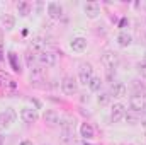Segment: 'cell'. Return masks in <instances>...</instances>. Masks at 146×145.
I'll return each mask as SVG.
<instances>
[{
  "instance_id": "83f0119b",
  "label": "cell",
  "mask_w": 146,
  "mask_h": 145,
  "mask_svg": "<svg viewBox=\"0 0 146 145\" xmlns=\"http://www.w3.org/2000/svg\"><path fill=\"white\" fill-rule=\"evenodd\" d=\"M19 145H34V144H33V140H22Z\"/></svg>"
},
{
  "instance_id": "8992f818",
  "label": "cell",
  "mask_w": 146,
  "mask_h": 145,
  "mask_svg": "<svg viewBox=\"0 0 146 145\" xmlns=\"http://www.w3.org/2000/svg\"><path fill=\"white\" fill-rule=\"evenodd\" d=\"M14 121H15V113L12 108H7L0 113V130H7Z\"/></svg>"
},
{
  "instance_id": "ffe728a7",
  "label": "cell",
  "mask_w": 146,
  "mask_h": 145,
  "mask_svg": "<svg viewBox=\"0 0 146 145\" xmlns=\"http://www.w3.org/2000/svg\"><path fill=\"white\" fill-rule=\"evenodd\" d=\"M44 80V72H42V68H31V82H42Z\"/></svg>"
},
{
  "instance_id": "7a4b0ae2",
  "label": "cell",
  "mask_w": 146,
  "mask_h": 145,
  "mask_svg": "<svg viewBox=\"0 0 146 145\" xmlns=\"http://www.w3.org/2000/svg\"><path fill=\"white\" fill-rule=\"evenodd\" d=\"M129 106H131L133 111H136V113L145 111L146 109V94H143V92H136V94H133L131 99H129Z\"/></svg>"
},
{
  "instance_id": "f1b7e54d",
  "label": "cell",
  "mask_w": 146,
  "mask_h": 145,
  "mask_svg": "<svg viewBox=\"0 0 146 145\" xmlns=\"http://www.w3.org/2000/svg\"><path fill=\"white\" fill-rule=\"evenodd\" d=\"M0 145H2V138H0Z\"/></svg>"
},
{
  "instance_id": "4fadbf2b",
  "label": "cell",
  "mask_w": 146,
  "mask_h": 145,
  "mask_svg": "<svg viewBox=\"0 0 146 145\" xmlns=\"http://www.w3.org/2000/svg\"><path fill=\"white\" fill-rule=\"evenodd\" d=\"M70 48H72L75 53H83L87 50V39L85 38H73L72 43H70Z\"/></svg>"
},
{
  "instance_id": "ba28073f",
  "label": "cell",
  "mask_w": 146,
  "mask_h": 145,
  "mask_svg": "<svg viewBox=\"0 0 146 145\" xmlns=\"http://www.w3.org/2000/svg\"><path fill=\"white\" fill-rule=\"evenodd\" d=\"M124 114H126L124 104L115 103V104L112 106V109H110V123H119V121L124 118Z\"/></svg>"
},
{
  "instance_id": "44dd1931",
  "label": "cell",
  "mask_w": 146,
  "mask_h": 145,
  "mask_svg": "<svg viewBox=\"0 0 146 145\" xmlns=\"http://www.w3.org/2000/svg\"><path fill=\"white\" fill-rule=\"evenodd\" d=\"M100 87H102V79L100 77H92V80H90V84H88V89L92 91V92H99L100 91Z\"/></svg>"
},
{
  "instance_id": "4316f807",
  "label": "cell",
  "mask_w": 146,
  "mask_h": 145,
  "mask_svg": "<svg viewBox=\"0 0 146 145\" xmlns=\"http://www.w3.org/2000/svg\"><path fill=\"white\" fill-rule=\"evenodd\" d=\"M138 72H139L146 79V58L141 62V63H138Z\"/></svg>"
},
{
  "instance_id": "3957f363",
  "label": "cell",
  "mask_w": 146,
  "mask_h": 145,
  "mask_svg": "<svg viewBox=\"0 0 146 145\" xmlns=\"http://www.w3.org/2000/svg\"><path fill=\"white\" fill-rule=\"evenodd\" d=\"M102 63L107 70H115V67L119 65V55L115 51H110V50L104 51L102 53Z\"/></svg>"
},
{
  "instance_id": "52a82bcc",
  "label": "cell",
  "mask_w": 146,
  "mask_h": 145,
  "mask_svg": "<svg viewBox=\"0 0 146 145\" xmlns=\"http://www.w3.org/2000/svg\"><path fill=\"white\" fill-rule=\"evenodd\" d=\"M109 94H110V97H117V99L126 97V94H127V87H126L122 82H112V84H110Z\"/></svg>"
},
{
  "instance_id": "cb8c5ba5",
  "label": "cell",
  "mask_w": 146,
  "mask_h": 145,
  "mask_svg": "<svg viewBox=\"0 0 146 145\" xmlns=\"http://www.w3.org/2000/svg\"><path fill=\"white\" fill-rule=\"evenodd\" d=\"M61 144L63 145H72L73 144V133L61 130Z\"/></svg>"
},
{
  "instance_id": "8fae6325",
  "label": "cell",
  "mask_w": 146,
  "mask_h": 145,
  "mask_svg": "<svg viewBox=\"0 0 146 145\" xmlns=\"http://www.w3.org/2000/svg\"><path fill=\"white\" fill-rule=\"evenodd\" d=\"M46 10H48V15L51 19H60L63 15V7L58 3V2H49L46 5Z\"/></svg>"
},
{
  "instance_id": "2e32d148",
  "label": "cell",
  "mask_w": 146,
  "mask_h": 145,
  "mask_svg": "<svg viewBox=\"0 0 146 145\" xmlns=\"http://www.w3.org/2000/svg\"><path fill=\"white\" fill-rule=\"evenodd\" d=\"M115 41H117V44L121 48H127L133 43V38H131V34H127V33H119L117 38H115Z\"/></svg>"
},
{
  "instance_id": "5bb4252c",
  "label": "cell",
  "mask_w": 146,
  "mask_h": 145,
  "mask_svg": "<svg viewBox=\"0 0 146 145\" xmlns=\"http://www.w3.org/2000/svg\"><path fill=\"white\" fill-rule=\"evenodd\" d=\"M80 135L85 140H92L95 137V130H94V126L90 123H82L80 125Z\"/></svg>"
},
{
  "instance_id": "5b68a950",
  "label": "cell",
  "mask_w": 146,
  "mask_h": 145,
  "mask_svg": "<svg viewBox=\"0 0 146 145\" xmlns=\"http://www.w3.org/2000/svg\"><path fill=\"white\" fill-rule=\"evenodd\" d=\"M37 62L46 65V67H54L56 62H58V55L54 51H49V50H44L42 53L37 55Z\"/></svg>"
},
{
  "instance_id": "6da1fadb",
  "label": "cell",
  "mask_w": 146,
  "mask_h": 145,
  "mask_svg": "<svg viewBox=\"0 0 146 145\" xmlns=\"http://www.w3.org/2000/svg\"><path fill=\"white\" fill-rule=\"evenodd\" d=\"M94 77V68L90 63H82L80 65V70H78V84L82 85H88L90 80Z\"/></svg>"
},
{
  "instance_id": "f546056e",
  "label": "cell",
  "mask_w": 146,
  "mask_h": 145,
  "mask_svg": "<svg viewBox=\"0 0 146 145\" xmlns=\"http://www.w3.org/2000/svg\"><path fill=\"white\" fill-rule=\"evenodd\" d=\"M145 7H146V3H145Z\"/></svg>"
},
{
  "instance_id": "e0dca14e",
  "label": "cell",
  "mask_w": 146,
  "mask_h": 145,
  "mask_svg": "<svg viewBox=\"0 0 146 145\" xmlns=\"http://www.w3.org/2000/svg\"><path fill=\"white\" fill-rule=\"evenodd\" d=\"M31 51H36V53H42L44 51V39L42 38H33L31 39Z\"/></svg>"
},
{
  "instance_id": "7c38bea8",
  "label": "cell",
  "mask_w": 146,
  "mask_h": 145,
  "mask_svg": "<svg viewBox=\"0 0 146 145\" xmlns=\"http://www.w3.org/2000/svg\"><path fill=\"white\" fill-rule=\"evenodd\" d=\"M83 12H85L90 19H95V17H99V14H100V5H99L97 2H88V3L83 5Z\"/></svg>"
},
{
  "instance_id": "ac0fdd59",
  "label": "cell",
  "mask_w": 146,
  "mask_h": 145,
  "mask_svg": "<svg viewBox=\"0 0 146 145\" xmlns=\"http://www.w3.org/2000/svg\"><path fill=\"white\" fill-rule=\"evenodd\" d=\"M31 10H33V7H31V3H29V2H26V0L17 2V12H19V15L26 17V15H29V14H31Z\"/></svg>"
},
{
  "instance_id": "277c9868",
  "label": "cell",
  "mask_w": 146,
  "mask_h": 145,
  "mask_svg": "<svg viewBox=\"0 0 146 145\" xmlns=\"http://www.w3.org/2000/svg\"><path fill=\"white\" fill-rule=\"evenodd\" d=\"M61 91H63L66 96L76 94V91H78V82H76V79L72 77V75H66V77L63 79V82H61Z\"/></svg>"
},
{
  "instance_id": "9a60e30c",
  "label": "cell",
  "mask_w": 146,
  "mask_h": 145,
  "mask_svg": "<svg viewBox=\"0 0 146 145\" xmlns=\"http://www.w3.org/2000/svg\"><path fill=\"white\" fill-rule=\"evenodd\" d=\"M0 24H2L7 31H10V29L15 28V17H14L12 14H2V15H0Z\"/></svg>"
},
{
  "instance_id": "7402d4cb",
  "label": "cell",
  "mask_w": 146,
  "mask_h": 145,
  "mask_svg": "<svg viewBox=\"0 0 146 145\" xmlns=\"http://www.w3.org/2000/svg\"><path fill=\"white\" fill-rule=\"evenodd\" d=\"M124 119L129 123V125H138V121H139V116H138V113L136 111H126V114H124Z\"/></svg>"
},
{
  "instance_id": "603a6c76",
  "label": "cell",
  "mask_w": 146,
  "mask_h": 145,
  "mask_svg": "<svg viewBox=\"0 0 146 145\" xmlns=\"http://www.w3.org/2000/svg\"><path fill=\"white\" fill-rule=\"evenodd\" d=\"M110 99H112V97H110L109 92H100L99 97H97V103H99L100 106H107V104L110 103Z\"/></svg>"
},
{
  "instance_id": "484cf974",
  "label": "cell",
  "mask_w": 146,
  "mask_h": 145,
  "mask_svg": "<svg viewBox=\"0 0 146 145\" xmlns=\"http://www.w3.org/2000/svg\"><path fill=\"white\" fill-rule=\"evenodd\" d=\"M9 58H10V63H12L14 70H15V72H21V65L17 63V60H15V55H14V53H10V55H9Z\"/></svg>"
},
{
  "instance_id": "d4e9b609",
  "label": "cell",
  "mask_w": 146,
  "mask_h": 145,
  "mask_svg": "<svg viewBox=\"0 0 146 145\" xmlns=\"http://www.w3.org/2000/svg\"><path fill=\"white\" fill-rule=\"evenodd\" d=\"M36 60H37V56H34V53L29 50V51L26 53V63H27V67H29V68H34Z\"/></svg>"
},
{
  "instance_id": "9c48e42d",
  "label": "cell",
  "mask_w": 146,
  "mask_h": 145,
  "mask_svg": "<svg viewBox=\"0 0 146 145\" xmlns=\"http://www.w3.org/2000/svg\"><path fill=\"white\" fill-rule=\"evenodd\" d=\"M42 119H44V123L49 125V126H56V125L61 123V118H60V114H58L54 109H46L44 114H42Z\"/></svg>"
},
{
  "instance_id": "d6986e66",
  "label": "cell",
  "mask_w": 146,
  "mask_h": 145,
  "mask_svg": "<svg viewBox=\"0 0 146 145\" xmlns=\"http://www.w3.org/2000/svg\"><path fill=\"white\" fill-rule=\"evenodd\" d=\"M60 125H61V130H65V132H70V133L75 132V119L70 118V116L68 118H63Z\"/></svg>"
},
{
  "instance_id": "30bf717a",
  "label": "cell",
  "mask_w": 146,
  "mask_h": 145,
  "mask_svg": "<svg viewBox=\"0 0 146 145\" xmlns=\"http://www.w3.org/2000/svg\"><path fill=\"white\" fill-rule=\"evenodd\" d=\"M37 113H36V109H33V108H22L21 109V119L24 121V123H36L37 121Z\"/></svg>"
}]
</instances>
